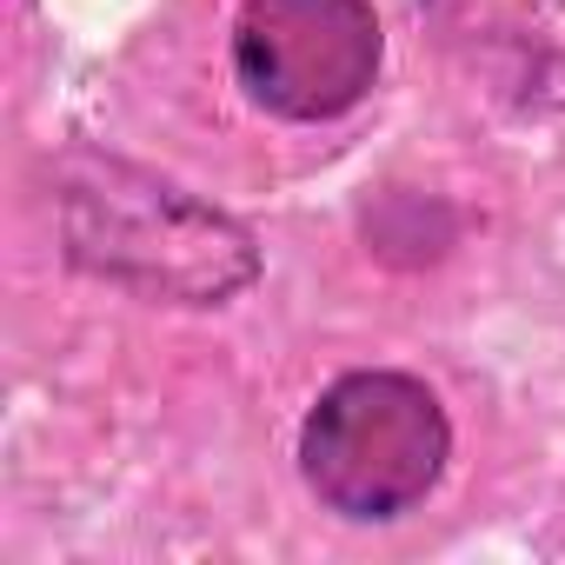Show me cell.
I'll list each match as a JSON object with an SVG mask.
<instances>
[{
  "label": "cell",
  "mask_w": 565,
  "mask_h": 565,
  "mask_svg": "<svg viewBox=\"0 0 565 565\" xmlns=\"http://www.w3.org/2000/svg\"><path fill=\"white\" fill-rule=\"evenodd\" d=\"M380 14L373 0H239L233 74L246 100L273 120H340L380 81Z\"/></svg>",
  "instance_id": "3"
},
{
  "label": "cell",
  "mask_w": 565,
  "mask_h": 565,
  "mask_svg": "<svg viewBox=\"0 0 565 565\" xmlns=\"http://www.w3.org/2000/svg\"><path fill=\"white\" fill-rule=\"evenodd\" d=\"M61 239L81 273L140 300L220 307L259 279V246L233 213L114 153L61 160Z\"/></svg>",
  "instance_id": "1"
},
{
  "label": "cell",
  "mask_w": 565,
  "mask_h": 565,
  "mask_svg": "<svg viewBox=\"0 0 565 565\" xmlns=\"http://www.w3.org/2000/svg\"><path fill=\"white\" fill-rule=\"evenodd\" d=\"M452 459V419L439 393L413 373L366 366L333 380L300 426V479L340 519L413 512Z\"/></svg>",
  "instance_id": "2"
}]
</instances>
